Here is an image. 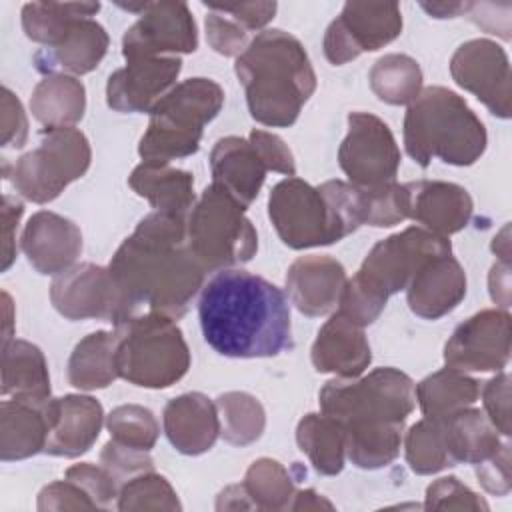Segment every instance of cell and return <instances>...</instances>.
<instances>
[{"mask_svg": "<svg viewBox=\"0 0 512 512\" xmlns=\"http://www.w3.org/2000/svg\"><path fill=\"white\" fill-rule=\"evenodd\" d=\"M162 416L170 444L186 456L208 452L220 436L216 404L202 392H186L172 398Z\"/></svg>", "mask_w": 512, "mask_h": 512, "instance_id": "484cf974", "label": "cell"}, {"mask_svg": "<svg viewBox=\"0 0 512 512\" xmlns=\"http://www.w3.org/2000/svg\"><path fill=\"white\" fill-rule=\"evenodd\" d=\"M408 218L432 234L448 238L460 232L472 218L474 204L466 188L442 180H418L406 184Z\"/></svg>", "mask_w": 512, "mask_h": 512, "instance_id": "7402d4cb", "label": "cell"}, {"mask_svg": "<svg viewBox=\"0 0 512 512\" xmlns=\"http://www.w3.org/2000/svg\"><path fill=\"white\" fill-rule=\"evenodd\" d=\"M492 250L496 252V256H500V262L510 264V226L508 224L500 230V234L494 236Z\"/></svg>", "mask_w": 512, "mask_h": 512, "instance_id": "94428289", "label": "cell"}, {"mask_svg": "<svg viewBox=\"0 0 512 512\" xmlns=\"http://www.w3.org/2000/svg\"><path fill=\"white\" fill-rule=\"evenodd\" d=\"M22 214H24L22 200H18L16 196L4 194L2 210H0V218H2V266L0 268L2 270H8L16 258V230Z\"/></svg>", "mask_w": 512, "mask_h": 512, "instance_id": "db71d44e", "label": "cell"}, {"mask_svg": "<svg viewBox=\"0 0 512 512\" xmlns=\"http://www.w3.org/2000/svg\"><path fill=\"white\" fill-rule=\"evenodd\" d=\"M4 398H48L50 374L42 350L26 340L2 344V386Z\"/></svg>", "mask_w": 512, "mask_h": 512, "instance_id": "f546056e", "label": "cell"}, {"mask_svg": "<svg viewBox=\"0 0 512 512\" xmlns=\"http://www.w3.org/2000/svg\"><path fill=\"white\" fill-rule=\"evenodd\" d=\"M484 414L502 436H510V374L498 372L482 388Z\"/></svg>", "mask_w": 512, "mask_h": 512, "instance_id": "c3c4849f", "label": "cell"}, {"mask_svg": "<svg viewBox=\"0 0 512 512\" xmlns=\"http://www.w3.org/2000/svg\"><path fill=\"white\" fill-rule=\"evenodd\" d=\"M242 486L256 510H290L294 482L288 470L272 458H258L246 470Z\"/></svg>", "mask_w": 512, "mask_h": 512, "instance_id": "f35d334b", "label": "cell"}, {"mask_svg": "<svg viewBox=\"0 0 512 512\" xmlns=\"http://www.w3.org/2000/svg\"><path fill=\"white\" fill-rule=\"evenodd\" d=\"M476 476L482 488L494 496H506L512 488L510 480V444L502 442L500 448L486 460L476 464Z\"/></svg>", "mask_w": 512, "mask_h": 512, "instance_id": "f907efd6", "label": "cell"}, {"mask_svg": "<svg viewBox=\"0 0 512 512\" xmlns=\"http://www.w3.org/2000/svg\"><path fill=\"white\" fill-rule=\"evenodd\" d=\"M454 82L472 92L494 116L510 118L512 74L508 54L488 38H474L456 48L450 58Z\"/></svg>", "mask_w": 512, "mask_h": 512, "instance_id": "2e32d148", "label": "cell"}, {"mask_svg": "<svg viewBox=\"0 0 512 512\" xmlns=\"http://www.w3.org/2000/svg\"><path fill=\"white\" fill-rule=\"evenodd\" d=\"M118 376L142 388H168L190 368L182 330L168 316L148 312L114 326Z\"/></svg>", "mask_w": 512, "mask_h": 512, "instance_id": "ba28073f", "label": "cell"}, {"mask_svg": "<svg viewBox=\"0 0 512 512\" xmlns=\"http://www.w3.org/2000/svg\"><path fill=\"white\" fill-rule=\"evenodd\" d=\"M310 358L312 366L322 374L356 378L370 366L372 352L362 326L336 312L318 330Z\"/></svg>", "mask_w": 512, "mask_h": 512, "instance_id": "d4e9b609", "label": "cell"}, {"mask_svg": "<svg viewBox=\"0 0 512 512\" xmlns=\"http://www.w3.org/2000/svg\"><path fill=\"white\" fill-rule=\"evenodd\" d=\"M442 254H452L450 240L422 226H410L380 240L346 282L338 310L358 326L372 324L388 298L406 290L418 268Z\"/></svg>", "mask_w": 512, "mask_h": 512, "instance_id": "5b68a950", "label": "cell"}, {"mask_svg": "<svg viewBox=\"0 0 512 512\" xmlns=\"http://www.w3.org/2000/svg\"><path fill=\"white\" fill-rule=\"evenodd\" d=\"M182 70L178 56L128 58L106 84V102L116 112H150L174 86Z\"/></svg>", "mask_w": 512, "mask_h": 512, "instance_id": "ac0fdd59", "label": "cell"}, {"mask_svg": "<svg viewBox=\"0 0 512 512\" xmlns=\"http://www.w3.org/2000/svg\"><path fill=\"white\" fill-rule=\"evenodd\" d=\"M344 266L324 254L300 256L286 272V292L290 302L304 316L330 314L342 296L346 286Z\"/></svg>", "mask_w": 512, "mask_h": 512, "instance_id": "44dd1931", "label": "cell"}, {"mask_svg": "<svg viewBox=\"0 0 512 512\" xmlns=\"http://www.w3.org/2000/svg\"><path fill=\"white\" fill-rule=\"evenodd\" d=\"M30 110L46 128L72 126L86 110L84 84L68 74L44 76L32 90Z\"/></svg>", "mask_w": 512, "mask_h": 512, "instance_id": "d6a6232c", "label": "cell"}, {"mask_svg": "<svg viewBox=\"0 0 512 512\" xmlns=\"http://www.w3.org/2000/svg\"><path fill=\"white\" fill-rule=\"evenodd\" d=\"M116 508L130 510H180V500L170 482L154 470L142 472L120 486Z\"/></svg>", "mask_w": 512, "mask_h": 512, "instance_id": "60d3db41", "label": "cell"}, {"mask_svg": "<svg viewBox=\"0 0 512 512\" xmlns=\"http://www.w3.org/2000/svg\"><path fill=\"white\" fill-rule=\"evenodd\" d=\"M268 216L288 248L328 246L366 222L364 194L358 186L342 180L310 186L288 176L272 188Z\"/></svg>", "mask_w": 512, "mask_h": 512, "instance_id": "277c9868", "label": "cell"}, {"mask_svg": "<svg viewBox=\"0 0 512 512\" xmlns=\"http://www.w3.org/2000/svg\"><path fill=\"white\" fill-rule=\"evenodd\" d=\"M100 464L112 474V478L122 486L126 480L154 470V462L150 458L148 450L124 446L110 438V442L104 444L100 452Z\"/></svg>", "mask_w": 512, "mask_h": 512, "instance_id": "bcb514c9", "label": "cell"}, {"mask_svg": "<svg viewBox=\"0 0 512 512\" xmlns=\"http://www.w3.org/2000/svg\"><path fill=\"white\" fill-rule=\"evenodd\" d=\"M216 510H254V504L242 484H232L218 494Z\"/></svg>", "mask_w": 512, "mask_h": 512, "instance_id": "6f0895ef", "label": "cell"}, {"mask_svg": "<svg viewBox=\"0 0 512 512\" xmlns=\"http://www.w3.org/2000/svg\"><path fill=\"white\" fill-rule=\"evenodd\" d=\"M54 308L68 320H106L114 326L134 316L136 302L120 288L110 268L92 262L58 274L50 286Z\"/></svg>", "mask_w": 512, "mask_h": 512, "instance_id": "7c38bea8", "label": "cell"}, {"mask_svg": "<svg viewBox=\"0 0 512 512\" xmlns=\"http://www.w3.org/2000/svg\"><path fill=\"white\" fill-rule=\"evenodd\" d=\"M38 510H98V508L92 502V498L76 482L64 478L40 490Z\"/></svg>", "mask_w": 512, "mask_h": 512, "instance_id": "681fc988", "label": "cell"}, {"mask_svg": "<svg viewBox=\"0 0 512 512\" xmlns=\"http://www.w3.org/2000/svg\"><path fill=\"white\" fill-rule=\"evenodd\" d=\"M248 140L258 150V154L262 156L268 170L280 172V174H286V176L296 174L294 156H292L290 148L284 144V140L280 136H276L272 132H266V130H252Z\"/></svg>", "mask_w": 512, "mask_h": 512, "instance_id": "816d5d0a", "label": "cell"}, {"mask_svg": "<svg viewBox=\"0 0 512 512\" xmlns=\"http://www.w3.org/2000/svg\"><path fill=\"white\" fill-rule=\"evenodd\" d=\"M98 10V2H28L22 8V28L30 40L54 48L76 20L90 18Z\"/></svg>", "mask_w": 512, "mask_h": 512, "instance_id": "d590c367", "label": "cell"}, {"mask_svg": "<svg viewBox=\"0 0 512 512\" xmlns=\"http://www.w3.org/2000/svg\"><path fill=\"white\" fill-rule=\"evenodd\" d=\"M2 300H4V336H2V344H8L12 338V300L8 292H2Z\"/></svg>", "mask_w": 512, "mask_h": 512, "instance_id": "6125c7cd", "label": "cell"}, {"mask_svg": "<svg viewBox=\"0 0 512 512\" xmlns=\"http://www.w3.org/2000/svg\"><path fill=\"white\" fill-rule=\"evenodd\" d=\"M58 398H8L0 404V458L24 460L44 452L56 422Z\"/></svg>", "mask_w": 512, "mask_h": 512, "instance_id": "d6986e66", "label": "cell"}, {"mask_svg": "<svg viewBox=\"0 0 512 512\" xmlns=\"http://www.w3.org/2000/svg\"><path fill=\"white\" fill-rule=\"evenodd\" d=\"M20 248L36 272L58 276L72 268L80 256L82 232L72 220L40 210L26 222Z\"/></svg>", "mask_w": 512, "mask_h": 512, "instance_id": "ffe728a7", "label": "cell"}, {"mask_svg": "<svg viewBox=\"0 0 512 512\" xmlns=\"http://www.w3.org/2000/svg\"><path fill=\"white\" fill-rule=\"evenodd\" d=\"M210 170L212 184L228 192L244 210L258 196L268 172L252 142L240 136H226L214 144Z\"/></svg>", "mask_w": 512, "mask_h": 512, "instance_id": "cb8c5ba5", "label": "cell"}, {"mask_svg": "<svg viewBox=\"0 0 512 512\" xmlns=\"http://www.w3.org/2000/svg\"><path fill=\"white\" fill-rule=\"evenodd\" d=\"M466 296V274L452 254L424 262L410 284L406 300L410 310L424 320H438L452 312Z\"/></svg>", "mask_w": 512, "mask_h": 512, "instance_id": "603a6c76", "label": "cell"}, {"mask_svg": "<svg viewBox=\"0 0 512 512\" xmlns=\"http://www.w3.org/2000/svg\"><path fill=\"white\" fill-rule=\"evenodd\" d=\"M338 164L350 184L376 188L396 182L400 148L388 124L370 112L348 114V134L338 150Z\"/></svg>", "mask_w": 512, "mask_h": 512, "instance_id": "4fadbf2b", "label": "cell"}, {"mask_svg": "<svg viewBox=\"0 0 512 512\" xmlns=\"http://www.w3.org/2000/svg\"><path fill=\"white\" fill-rule=\"evenodd\" d=\"M508 310H480L456 326L444 346V362L460 372H500L510 360Z\"/></svg>", "mask_w": 512, "mask_h": 512, "instance_id": "e0dca14e", "label": "cell"}, {"mask_svg": "<svg viewBox=\"0 0 512 512\" xmlns=\"http://www.w3.org/2000/svg\"><path fill=\"white\" fill-rule=\"evenodd\" d=\"M482 120L462 96L444 88H424L404 116V146L422 168L438 158L452 166H470L486 150Z\"/></svg>", "mask_w": 512, "mask_h": 512, "instance_id": "8992f818", "label": "cell"}, {"mask_svg": "<svg viewBox=\"0 0 512 512\" xmlns=\"http://www.w3.org/2000/svg\"><path fill=\"white\" fill-rule=\"evenodd\" d=\"M368 82L378 100L404 106L412 104L422 92V70L420 64L406 54H384L372 64Z\"/></svg>", "mask_w": 512, "mask_h": 512, "instance_id": "8d00e7d4", "label": "cell"}, {"mask_svg": "<svg viewBox=\"0 0 512 512\" xmlns=\"http://www.w3.org/2000/svg\"><path fill=\"white\" fill-rule=\"evenodd\" d=\"M0 110H2V146L22 148L28 138V118L22 108V102L6 86L2 88Z\"/></svg>", "mask_w": 512, "mask_h": 512, "instance_id": "f5cc1de1", "label": "cell"}, {"mask_svg": "<svg viewBox=\"0 0 512 512\" xmlns=\"http://www.w3.org/2000/svg\"><path fill=\"white\" fill-rule=\"evenodd\" d=\"M120 288L172 320L186 314L206 270L186 242V218L152 212L118 246L108 264Z\"/></svg>", "mask_w": 512, "mask_h": 512, "instance_id": "7a4b0ae2", "label": "cell"}, {"mask_svg": "<svg viewBox=\"0 0 512 512\" xmlns=\"http://www.w3.org/2000/svg\"><path fill=\"white\" fill-rule=\"evenodd\" d=\"M90 160V142L80 130L72 126L44 128L40 146L22 154L6 178L26 200L46 204L58 198L70 182L82 178Z\"/></svg>", "mask_w": 512, "mask_h": 512, "instance_id": "8fae6325", "label": "cell"}, {"mask_svg": "<svg viewBox=\"0 0 512 512\" xmlns=\"http://www.w3.org/2000/svg\"><path fill=\"white\" fill-rule=\"evenodd\" d=\"M422 8L434 18H454L466 14L470 2H438V4H422Z\"/></svg>", "mask_w": 512, "mask_h": 512, "instance_id": "91938a15", "label": "cell"}, {"mask_svg": "<svg viewBox=\"0 0 512 512\" xmlns=\"http://www.w3.org/2000/svg\"><path fill=\"white\" fill-rule=\"evenodd\" d=\"M130 188L146 198L154 212L186 218L196 204L194 176L170 166V162L142 160L128 178Z\"/></svg>", "mask_w": 512, "mask_h": 512, "instance_id": "f1b7e54d", "label": "cell"}, {"mask_svg": "<svg viewBox=\"0 0 512 512\" xmlns=\"http://www.w3.org/2000/svg\"><path fill=\"white\" fill-rule=\"evenodd\" d=\"M440 422L446 448L454 464H478L492 456L502 444L500 432L480 408H462Z\"/></svg>", "mask_w": 512, "mask_h": 512, "instance_id": "4dcf8cb0", "label": "cell"}, {"mask_svg": "<svg viewBox=\"0 0 512 512\" xmlns=\"http://www.w3.org/2000/svg\"><path fill=\"white\" fill-rule=\"evenodd\" d=\"M218 10L228 14L246 32L264 28L276 14V2H240V4H214Z\"/></svg>", "mask_w": 512, "mask_h": 512, "instance_id": "11a10c76", "label": "cell"}, {"mask_svg": "<svg viewBox=\"0 0 512 512\" xmlns=\"http://www.w3.org/2000/svg\"><path fill=\"white\" fill-rule=\"evenodd\" d=\"M106 428L112 440L148 452L154 448L160 434L154 414L138 404H122L114 408L106 418Z\"/></svg>", "mask_w": 512, "mask_h": 512, "instance_id": "b9f144b4", "label": "cell"}, {"mask_svg": "<svg viewBox=\"0 0 512 512\" xmlns=\"http://www.w3.org/2000/svg\"><path fill=\"white\" fill-rule=\"evenodd\" d=\"M64 478L76 482L92 498L98 510H108L114 506V500H118L120 486L102 464L100 466H94L88 462L74 464L66 470Z\"/></svg>", "mask_w": 512, "mask_h": 512, "instance_id": "f6af8a7d", "label": "cell"}, {"mask_svg": "<svg viewBox=\"0 0 512 512\" xmlns=\"http://www.w3.org/2000/svg\"><path fill=\"white\" fill-rule=\"evenodd\" d=\"M364 194L366 222L376 228H390L408 218L406 184L390 182L376 188H360Z\"/></svg>", "mask_w": 512, "mask_h": 512, "instance_id": "7bdbcfd3", "label": "cell"}, {"mask_svg": "<svg viewBox=\"0 0 512 512\" xmlns=\"http://www.w3.org/2000/svg\"><path fill=\"white\" fill-rule=\"evenodd\" d=\"M222 104L224 90L210 78L174 84L150 110L138 154L142 160L170 162L198 152L204 126L218 116Z\"/></svg>", "mask_w": 512, "mask_h": 512, "instance_id": "52a82bcc", "label": "cell"}, {"mask_svg": "<svg viewBox=\"0 0 512 512\" xmlns=\"http://www.w3.org/2000/svg\"><path fill=\"white\" fill-rule=\"evenodd\" d=\"M426 510H488L482 496L472 492L456 476H444L434 480L426 488Z\"/></svg>", "mask_w": 512, "mask_h": 512, "instance_id": "ee69618b", "label": "cell"}, {"mask_svg": "<svg viewBox=\"0 0 512 512\" xmlns=\"http://www.w3.org/2000/svg\"><path fill=\"white\" fill-rule=\"evenodd\" d=\"M402 32V12L394 2H348L324 34V54L342 66L362 52H374Z\"/></svg>", "mask_w": 512, "mask_h": 512, "instance_id": "5bb4252c", "label": "cell"}, {"mask_svg": "<svg viewBox=\"0 0 512 512\" xmlns=\"http://www.w3.org/2000/svg\"><path fill=\"white\" fill-rule=\"evenodd\" d=\"M318 398L322 414L338 420L344 430L404 426L416 406L412 378L390 366L362 378H334Z\"/></svg>", "mask_w": 512, "mask_h": 512, "instance_id": "9c48e42d", "label": "cell"}, {"mask_svg": "<svg viewBox=\"0 0 512 512\" xmlns=\"http://www.w3.org/2000/svg\"><path fill=\"white\" fill-rule=\"evenodd\" d=\"M186 242L206 272L246 264L258 250V234L244 208L216 184L188 212Z\"/></svg>", "mask_w": 512, "mask_h": 512, "instance_id": "30bf717a", "label": "cell"}, {"mask_svg": "<svg viewBox=\"0 0 512 512\" xmlns=\"http://www.w3.org/2000/svg\"><path fill=\"white\" fill-rule=\"evenodd\" d=\"M206 40L214 52L222 56H240L248 42V32L234 22L228 14L218 10L214 4H208L206 16Z\"/></svg>", "mask_w": 512, "mask_h": 512, "instance_id": "7dc6e473", "label": "cell"}, {"mask_svg": "<svg viewBox=\"0 0 512 512\" xmlns=\"http://www.w3.org/2000/svg\"><path fill=\"white\" fill-rule=\"evenodd\" d=\"M116 332H92L82 338L68 360V382L78 390H98L110 386L118 376Z\"/></svg>", "mask_w": 512, "mask_h": 512, "instance_id": "1f68e13d", "label": "cell"}, {"mask_svg": "<svg viewBox=\"0 0 512 512\" xmlns=\"http://www.w3.org/2000/svg\"><path fill=\"white\" fill-rule=\"evenodd\" d=\"M404 450L408 466L420 476L436 474L448 466H454L446 448L440 420L422 418L412 424L404 438Z\"/></svg>", "mask_w": 512, "mask_h": 512, "instance_id": "ab89813d", "label": "cell"}, {"mask_svg": "<svg viewBox=\"0 0 512 512\" xmlns=\"http://www.w3.org/2000/svg\"><path fill=\"white\" fill-rule=\"evenodd\" d=\"M220 436L232 446L256 442L266 428V412L248 392H226L216 398Z\"/></svg>", "mask_w": 512, "mask_h": 512, "instance_id": "74e56055", "label": "cell"}, {"mask_svg": "<svg viewBox=\"0 0 512 512\" xmlns=\"http://www.w3.org/2000/svg\"><path fill=\"white\" fill-rule=\"evenodd\" d=\"M108 50V34L92 18H80L72 24L64 40L54 48H42L34 54L38 72L52 74H88Z\"/></svg>", "mask_w": 512, "mask_h": 512, "instance_id": "83f0119b", "label": "cell"}, {"mask_svg": "<svg viewBox=\"0 0 512 512\" xmlns=\"http://www.w3.org/2000/svg\"><path fill=\"white\" fill-rule=\"evenodd\" d=\"M104 422L102 404L92 396L66 394L58 398L56 422L48 434L44 452L50 456L78 458L98 440Z\"/></svg>", "mask_w": 512, "mask_h": 512, "instance_id": "4316f807", "label": "cell"}, {"mask_svg": "<svg viewBox=\"0 0 512 512\" xmlns=\"http://www.w3.org/2000/svg\"><path fill=\"white\" fill-rule=\"evenodd\" d=\"M140 18L124 32V58H162L198 48L196 22L184 2H144Z\"/></svg>", "mask_w": 512, "mask_h": 512, "instance_id": "9a60e30c", "label": "cell"}, {"mask_svg": "<svg viewBox=\"0 0 512 512\" xmlns=\"http://www.w3.org/2000/svg\"><path fill=\"white\" fill-rule=\"evenodd\" d=\"M414 394L424 418L446 420L458 410L472 406L478 400L480 386L466 372L446 366L420 380Z\"/></svg>", "mask_w": 512, "mask_h": 512, "instance_id": "836d02e7", "label": "cell"}, {"mask_svg": "<svg viewBox=\"0 0 512 512\" xmlns=\"http://www.w3.org/2000/svg\"><path fill=\"white\" fill-rule=\"evenodd\" d=\"M320 508L332 510L334 506L326 498L316 494L314 490H298V492H294L290 510H320Z\"/></svg>", "mask_w": 512, "mask_h": 512, "instance_id": "680465c9", "label": "cell"}, {"mask_svg": "<svg viewBox=\"0 0 512 512\" xmlns=\"http://www.w3.org/2000/svg\"><path fill=\"white\" fill-rule=\"evenodd\" d=\"M234 72L246 90L250 116L272 128L292 126L316 90V74L298 38L264 30L236 58Z\"/></svg>", "mask_w": 512, "mask_h": 512, "instance_id": "3957f363", "label": "cell"}, {"mask_svg": "<svg viewBox=\"0 0 512 512\" xmlns=\"http://www.w3.org/2000/svg\"><path fill=\"white\" fill-rule=\"evenodd\" d=\"M198 318L208 346L228 358H270L292 348L284 292L246 270H218L202 286Z\"/></svg>", "mask_w": 512, "mask_h": 512, "instance_id": "6da1fadb", "label": "cell"}, {"mask_svg": "<svg viewBox=\"0 0 512 512\" xmlns=\"http://www.w3.org/2000/svg\"><path fill=\"white\" fill-rule=\"evenodd\" d=\"M298 448L308 456L316 472L336 476L344 468V426L326 414H306L296 426Z\"/></svg>", "mask_w": 512, "mask_h": 512, "instance_id": "e575fe53", "label": "cell"}, {"mask_svg": "<svg viewBox=\"0 0 512 512\" xmlns=\"http://www.w3.org/2000/svg\"><path fill=\"white\" fill-rule=\"evenodd\" d=\"M490 298L500 306V310L510 308V264L496 262L488 274Z\"/></svg>", "mask_w": 512, "mask_h": 512, "instance_id": "9f6ffc18", "label": "cell"}]
</instances>
